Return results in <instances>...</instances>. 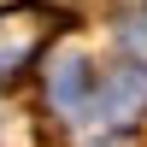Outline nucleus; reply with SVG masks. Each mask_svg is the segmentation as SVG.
Returning a JSON list of instances; mask_svg holds the SVG:
<instances>
[{
    "mask_svg": "<svg viewBox=\"0 0 147 147\" xmlns=\"http://www.w3.org/2000/svg\"><path fill=\"white\" fill-rule=\"evenodd\" d=\"M65 30V12L41 6V0H18V6L0 12V88L24 77V71L41 59V47Z\"/></svg>",
    "mask_w": 147,
    "mask_h": 147,
    "instance_id": "f257e3e1",
    "label": "nucleus"
},
{
    "mask_svg": "<svg viewBox=\"0 0 147 147\" xmlns=\"http://www.w3.org/2000/svg\"><path fill=\"white\" fill-rule=\"evenodd\" d=\"M94 112L112 129H129L136 118H147V65H136V59L112 65L100 77V88H94Z\"/></svg>",
    "mask_w": 147,
    "mask_h": 147,
    "instance_id": "f03ea898",
    "label": "nucleus"
},
{
    "mask_svg": "<svg viewBox=\"0 0 147 147\" xmlns=\"http://www.w3.org/2000/svg\"><path fill=\"white\" fill-rule=\"evenodd\" d=\"M47 106H53V112H82V106H94V77H88L82 47H59L53 53V65H47Z\"/></svg>",
    "mask_w": 147,
    "mask_h": 147,
    "instance_id": "7ed1b4c3",
    "label": "nucleus"
}]
</instances>
